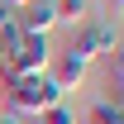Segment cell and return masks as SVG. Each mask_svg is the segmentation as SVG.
I'll list each match as a JSON object with an SVG mask.
<instances>
[{
	"instance_id": "6da1fadb",
	"label": "cell",
	"mask_w": 124,
	"mask_h": 124,
	"mask_svg": "<svg viewBox=\"0 0 124 124\" xmlns=\"http://www.w3.org/2000/svg\"><path fill=\"white\" fill-rule=\"evenodd\" d=\"M0 95L10 100V110H15V115H43V110L62 105V91L48 81V72H38V77H10V81H0Z\"/></svg>"
},
{
	"instance_id": "7a4b0ae2",
	"label": "cell",
	"mask_w": 124,
	"mask_h": 124,
	"mask_svg": "<svg viewBox=\"0 0 124 124\" xmlns=\"http://www.w3.org/2000/svg\"><path fill=\"white\" fill-rule=\"evenodd\" d=\"M48 62H53L48 33H19V43L10 48V57L0 62V81H10V77H38V72H48Z\"/></svg>"
},
{
	"instance_id": "3957f363",
	"label": "cell",
	"mask_w": 124,
	"mask_h": 124,
	"mask_svg": "<svg viewBox=\"0 0 124 124\" xmlns=\"http://www.w3.org/2000/svg\"><path fill=\"white\" fill-rule=\"evenodd\" d=\"M119 48V33H115V24H105V19H81L77 24V38H72V48L67 53H77L86 67H91V57H100V53H115Z\"/></svg>"
},
{
	"instance_id": "277c9868",
	"label": "cell",
	"mask_w": 124,
	"mask_h": 124,
	"mask_svg": "<svg viewBox=\"0 0 124 124\" xmlns=\"http://www.w3.org/2000/svg\"><path fill=\"white\" fill-rule=\"evenodd\" d=\"M81 77H86V62H81L77 53H53V62H48V81H53L62 95L72 91V86H81Z\"/></svg>"
},
{
	"instance_id": "5b68a950",
	"label": "cell",
	"mask_w": 124,
	"mask_h": 124,
	"mask_svg": "<svg viewBox=\"0 0 124 124\" xmlns=\"http://www.w3.org/2000/svg\"><path fill=\"white\" fill-rule=\"evenodd\" d=\"M53 24H57L53 19V0H24L15 10V29L19 33H48Z\"/></svg>"
},
{
	"instance_id": "8992f818",
	"label": "cell",
	"mask_w": 124,
	"mask_h": 124,
	"mask_svg": "<svg viewBox=\"0 0 124 124\" xmlns=\"http://www.w3.org/2000/svg\"><path fill=\"white\" fill-rule=\"evenodd\" d=\"M53 19L57 24H81V19H91V0H53Z\"/></svg>"
},
{
	"instance_id": "52a82bcc",
	"label": "cell",
	"mask_w": 124,
	"mask_h": 124,
	"mask_svg": "<svg viewBox=\"0 0 124 124\" xmlns=\"http://www.w3.org/2000/svg\"><path fill=\"white\" fill-rule=\"evenodd\" d=\"M86 124H124L119 100H95V105H91V115H86Z\"/></svg>"
},
{
	"instance_id": "ba28073f",
	"label": "cell",
	"mask_w": 124,
	"mask_h": 124,
	"mask_svg": "<svg viewBox=\"0 0 124 124\" xmlns=\"http://www.w3.org/2000/svg\"><path fill=\"white\" fill-rule=\"evenodd\" d=\"M33 119L38 124H77V115H72L67 105H53V110H43V115H33Z\"/></svg>"
},
{
	"instance_id": "9c48e42d",
	"label": "cell",
	"mask_w": 124,
	"mask_h": 124,
	"mask_svg": "<svg viewBox=\"0 0 124 124\" xmlns=\"http://www.w3.org/2000/svg\"><path fill=\"white\" fill-rule=\"evenodd\" d=\"M0 124H24V115H15V110H0Z\"/></svg>"
},
{
	"instance_id": "30bf717a",
	"label": "cell",
	"mask_w": 124,
	"mask_h": 124,
	"mask_svg": "<svg viewBox=\"0 0 124 124\" xmlns=\"http://www.w3.org/2000/svg\"><path fill=\"white\" fill-rule=\"evenodd\" d=\"M19 5H24V0H5V10H19Z\"/></svg>"
}]
</instances>
